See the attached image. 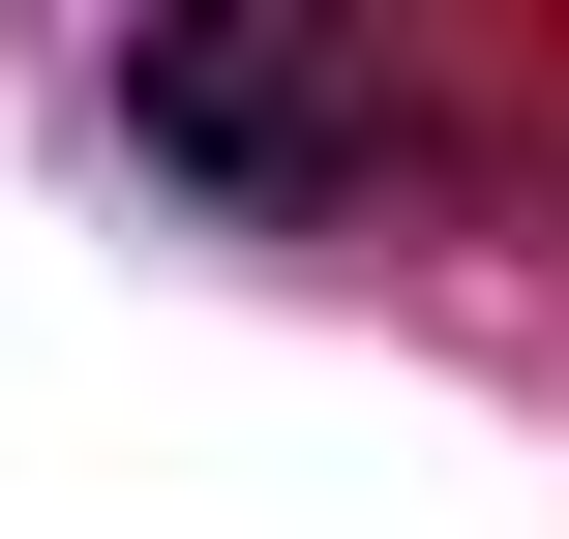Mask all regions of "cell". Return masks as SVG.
<instances>
[{
    "mask_svg": "<svg viewBox=\"0 0 569 539\" xmlns=\"http://www.w3.org/2000/svg\"><path fill=\"white\" fill-rule=\"evenodd\" d=\"M120 120H150V150H210V180H300L360 90H330V60H240V30H150V60H120Z\"/></svg>",
    "mask_w": 569,
    "mask_h": 539,
    "instance_id": "obj_1",
    "label": "cell"
}]
</instances>
